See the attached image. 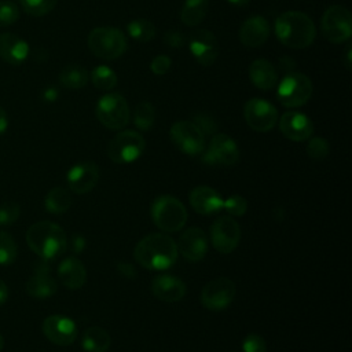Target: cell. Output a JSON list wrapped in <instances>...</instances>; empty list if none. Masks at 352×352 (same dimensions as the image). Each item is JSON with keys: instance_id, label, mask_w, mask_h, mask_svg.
<instances>
[{"instance_id": "4", "label": "cell", "mask_w": 352, "mask_h": 352, "mask_svg": "<svg viewBox=\"0 0 352 352\" xmlns=\"http://www.w3.org/2000/svg\"><path fill=\"white\" fill-rule=\"evenodd\" d=\"M151 219L165 232L182 230L187 221V210L180 199L172 195H160L151 204Z\"/></svg>"}, {"instance_id": "2", "label": "cell", "mask_w": 352, "mask_h": 352, "mask_svg": "<svg viewBox=\"0 0 352 352\" xmlns=\"http://www.w3.org/2000/svg\"><path fill=\"white\" fill-rule=\"evenodd\" d=\"M29 248L43 260H52L60 256L67 248L65 230L56 223L43 220L32 224L26 231Z\"/></svg>"}, {"instance_id": "43", "label": "cell", "mask_w": 352, "mask_h": 352, "mask_svg": "<svg viewBox=\"0 0 352 352\" xmlns=\"http://www.w3.org/2000/svg\"><path fill=\"white\" fill-rule=\"evenodd\" d=\"M164 41L173 48H180L184 44V36L179 30H168L164 34Z\"/></svg>"}, {"instance_id": "19", "label": "cell", "mask_w": 352, "mask_h": 352, "mask_svg": "<svg viewBox=\"0 0 352 352\" xmlns=\"http://www.w3.org/2000/svg\"><path fill=\"white\" fill-rule=\"evenodd\" d=\"M279 128L282 133L293 142H304L311 138L314 132V125L309 117L298 111L285 113L279 121Z\"/></svg>"}, {"instance_id": "13", "label": "cell", "mask_w": 352, "mask_h": 352, "mask_svg": "<svg viewBox=\"0 0 352 352\" xmlns=\"http://www.w3.org/2000/svg\"><path fill=\"white\" fill-rule=\"evenodd\" d=\"M235 296V283L228 278H216L208 282L201 292V302L210 311H221L231 304Z\"/></svg>"}, {"instance_id": "9", "label": "cell", "mask_w": 352, "mask_h": 352, "mask_svg": "<svg viewBox=\"0 0 352 352\" xmlns=\"http://www.w3.org/2000/svg\"><path fill=\"white\" fill-rule=\"evenodd\" d=\"M322 33L331 43L340 44L346 41L352 33L349 11L342 6L329 7L322 16Z\"/></svg>"}, {"instance_id": "26", "label": "cell", "mask_w": 352, "mask_h": 352, "mask_svg": "<svg viewBox=\"0 0 352 352\" xmlns=\"http://www.w3.org/2000/svg\"><path fill=\"white\" fill-rule=\"evenodd\" d=\"M249 77L253 85L261 91H270L276 84V70L267 59H256L249 67Z\"/></svg>"}, {"instance_id": "32", "label": "cell", "mask_w": 352, "mask_h": 352, "mask_svg": "<svg viewBox=\"0 0 352 352\" xmlns=\"http://www.w3.org/2000/svg\"><path fill=\"white\" fill-rule=\"evenodd\" d=\"M128 33L136 41L147 43L155 36V26L148 19H133L128 23Z\"/></svg>"}, {"instance_id": "23", "label": "cell", "mask_w": 352, "mask_h": 352, "mask_svg": "<svg viewBox=\"0 0 352 352\" xmlns=\"http://www.w3.org/2000/svg\"><path fill=\"white\" fill-rule=\"evenodd\" d=\"M270 36L268 21L263 16L248 18L239 29V40L246 47H260Z\"/></svg>"}, {"instance_id": "1", "label": "cell", "mask_w": 352, "mask_h": 352, "mask_svg": "<svg viewBox=\"0 0 352 352\" xmlns=\"http://www.w3.org/2000/svg\"><path fill=\"white\" fill-rule=\"evenodd\" d=\"M177 254L176 242L161 232L148 234L142 238L133 250V256L142 267L155 271L170 268L176 263Z\"/></svg>"}, {"instance_id": "52", "label": "cell", "mask_w": 352, "mask_h": 352, "mask_svg": "<svg viewBox=\"0 0 352 352\" xmlns=\"http://www.w3.org/2000/svg\"><path fill=\"white\" fill-rule=\"evenodd\" d=\"M4 348V338H3V336L0 334V351Z\"/></svg>"}, {"instance_id": "33", "label": "cell", "mask_w": 352, "mask_h": 352, "mask_svg": "<svg viewBox=\"0 0 352 352\" xmlns=\"http://www.w3.org/2000/svg\"><path fill=\"white\" fill-rule=\"evenodd\" d=\"M91 80L95 88L100 91H110L117 84V74L106 65H100L92 70Z\"/></svg>"}, {"instance_id": "36", "label": "cell", "mask_w": 352, "mask_h": 352, "mask_svg": "<svg viewBox=\"0 0 352 352\" xmlns=\"http://www.w3.org/2000/svg\"><path fill=\"white\" fill-rule=\"evenodd\" d=\"M19 18V8L11 0L0 1V26H10Z\"/></svg>"}, {"instance_id": "47", "label": "cell", "mask_w": 352, "mask_h": 352, "mask_svg": "<svg viewBox=\"0 0 352 352\" xmlns=\"http://www.w3.org/2000/svg\"><path fill=\"white\" fill-rule=\"evenodd\" d=\"M56 96H58V91H56L54 87L47 88V89L44 91V94H43V98H44L45 100H48V102L55 100V99H56Z\"/></svg>"}, {"instance_id": "22", "label": "cell", "mask_w": 352, "mask_h": 352, "mask_svg": "<svg viewBox=\"0 0 352 352\" xmlns=\"http://www.w3.org/2000/svg\"><path fill=\"white\" fill-rule=\"evenodd\" d=\"M29 55L28 43L12 33L0 34V58L10 65H21Z\"/></svg>"}, {"instance_id": "3", "label": "cell", "mask_w": 352, "mask_h": 352, "mask_svg": "<svg viewBox=\"0 0 352 352\" xmlns=\"http://www.w3.org/2000/svg\"><path fill=\"white\" fill-rule=\"evenodd\" d=\"M275 33L282 44L300 50L312 44L316 36V28L307 14L286 11L276 18Z\"/></svg>"}, {"instance_id": "34", "label": "cell", "mask_w": 352, "mask_h": 352, "mask_svg": "<svg viewBox=\"0 0 352 352\" xmlns=\"http://www.w3.org/2000/svg\"><path fill=\"white\" fill-rule=\"evenodd\" d=\"M18 256V246L12 235L0 230V265H10Z\"/></svg>"}, {"instance_id": "16", "label": "cell", "mask_w": 352, "mask_h": 352, "mask_svg": "<svg viewBox=\"0 0 352 352\" xmlns=\"http://www.w3.org/2000/svg\"><path fill=\"white\" fill-rule=\"evenodd\" d=\"M66 180L69 188L76 194L89 192L99 180V168L92 161H82L73 165L67 175Z\"/></svg>"}, {"instance_id": "42", "label": "cell", "mask_w": 352, "mask_h": 352, "mask_svg": "<svg viewBox=\"0 0 352 352\" xmlns=\"http://www.w3.org/2000/svg\"><path fill=\"white\" fill-rule=\"evenodd\" d=\"M172 66V60L169 56L166 55H158L151 60L150 69L153 73H155L157 76H164L165 73H168V70Z\"/></svg>"}, {"instance_id": "40", "label": "cell", "mask_w": 352, "mask_h": 352, "mask_svg": "<svg viewBox=\"0 0 352 352\" xmlns=\"http://www.w3.org/2000/svg\"><path fill=\"white\" fill-rule=\"evenodd\" d=\"M242 348H243V352H265L267 351L265 340L257 333L248 334L242 341Z\"/></svg>"}, {"instance_id": "8", "label": "cell", "mask_w": 352, "mask_h": 352, "mask_svg": "<svg viewBox=\"0 0 352 352\" xmlns=\"http://www.w3.org/2000/svg\"><path fill=\"white\" fill-rule=\"evenodd\" d=\"M276 95L279 102L286 107L302 106L309 100L312 95V82L302 73H287L282 78Z\"/></svg>"}, {"instance_id": "31", "label": "cell", "mask_w": 352, "mask_h": 352, "mask_svg": "<svg viewBox=\"0 0 352 352\" xmlns=\"http://www.w3.org/2000/svg\"><path fill=\"white\" fill-rule=\"evenodd\" d=\"M155 121V109L150 102H139L133 110V122L142 131H148Z\"/></svg>"}, {"instance_id": "17", "label": "cell", "mask_w": 352, "mask_h": 352, "mask_svg": "<svg viewBox=\"0 0 352 352\" xmlns=\"http://www.w3.org/2000/svg\"><path fill=\"white\" fill-rule=\"evenodd\" d=\"M188 48L195 60L202 66H210L217 56V43L212 32L199 29L188 38Z\"/></svg>"}, {"instance_id": "15", "label": "cell", "mask_w": 352, "mask_h": 352, "mask_svg": "<svg viewBox=\"0 0 352 352\" xmlns=\"http://www.w3.org/2000/svg\"><path fill=\"white\" fill-rule=\"evenodd\" d=\"M43 333L51 342L59 346H66L76 340L77 326L74 320L67 316L51 315L43 322Z\"/></svg>"}, {"instance_id": "28", "label": "cell", "mask_w": 352, "mask_h": 352, "mask_svg": "<svg viewBox=\"0 0 352 352\" xmlns=\"http://www.w3.org/2000/svg\"><path fill=\"white\" fill-rule=\"evenodd\" d=\"M70 205H72V195L69 190L63 187L51 188L44 198V206L52 214L65 213L70 208Z\"/></svg>"}, {"instance_id": "29", "label": "cell", "mask_w": 352, "mask_h": 352, "mask_svg": "<svg viewBox=\"0 0 352 352\" xmlns=\"http://www.w3.org/2000/svg\"><path fill=\"white\" fill-rule=\"evenodd\" d=\"M208 4V0H186L180 11L182 22L187 26H197L201 23L206 15Z\"/></svg>"}, {"instance_id": "14", "label": "cell", "mask_w": 352, "mask_h": 352, "mask_svg": "<svg viewBox=\"0 0 352 352\" xmlns=\"http://www.w3.org/2000/svg\"><path fill=\"white\" fill-rule=\"evenodd\" d=\"M239 160V150L236 143L224 133H216L210 139L209 147L204 153L202 161L209 165L232 166Z\"/></svg>"}, {"instance_id": "6", "label": "cell", "mask_w": 352, "mask_h": 352, "mask_svg": "<svg viewBox=\"0 0 352 352\" xmlns=\"http://www.w3.org/2000/svg\"><path fill=\"white\" fill-rule=\"evenodd\" d=\"M146 142L136 131H121L107 146V155L117 164H129L136 161L144 151Z\"/></svg>"}, {"instance_id": "38", "label": "cell", "mask_w": 352, "mask_h": 352, "mask_svg": "<svg viewBox=\"0 0 352 352\" xmlns=\"http://www.w3.org/2000/svg\"><path fill=\"white\" fill-rule=\"evenodd\" d=\"M307 153H308V155L312 160H316V161H320V160L326 158L327 154H329V143H327V140L323 139V138H312L308 142Z\"/></svg>"}, {"instance_id": "30", "label": "cell", "mask_w": 352, "mask_h": 352, "mask_svg": "<svg viewBox=\"0 0 352 352\" xmlns=\"http://www.w3.org/2000/svg\"><path fill=\"white\" fill-rule=\"evenodd\" d=\"M88 72L80 65L65 66L59 73V81L69 89H80L88 82Z\"/></svg>"}, {"instance_id": "27", "label": "cell", "mask_w": 352, "mask_h": 352, "mask_svg": "<svg viewBox=\"0 0 352 352\" xmlns=\"http://www.w3.org/2000/svg\"><path fill=\"white\" fill-rule=\"evenodd\" d=\"M81 345L87 352H106L111 345V338L103 327L91 326L84 331Z\"/></svg>"}, {"instance_id": "41", "label": "cell", "mask_w": 352, "mask_h": 352, "mask_svg": "<svg viewBox=\"0 0 352 352\" xmlns=\"http://www.w3.org/2000/svg\"><path fill=\"white\" fill-rule=\"evenodd\" d=\"M192 122L199 128L204 135H214L217 131L216 121L208 114H195L192 117Z\"/></svg>"}, {"instance_id": "45", "label": "cell", "mask_w": 352, "mask_h": 352, "mask_svg": "<svg viewBox=\"0 0 352 352\" xmlns=\"http://www.w3.org/2000/svg\"><path fill=\"white\" fill-rule=\"evenodd\" d=\"M118 268H120V272H121L125 278H133V276L136 275L135 268H133L129 263H121V264H118Z\"/></svg>"}, {"instance_id": "18", "label": "cell", "mask_w": 352, "mask_h": 352, "mask_svg": "<svg viewBox=\"0 0 352 352\" xmlns=\"http://www.w3.org/2000/svg\"><path fill=\"white\" fill-rule=\"evenodd\" d=\"M177 252L188 261H199L208 252V238L204 230L198 227L187 228L179 238Z\"/></svg>"}, {"instance_id": "48", "label": "cell", "mask_w": 352, "mask_h": 352, "mask_svg": "<svg viewBox=\"0 0 352 352\" xmlns=\"http://www.w3.org/2000/svg\"><path fill=\"white\" fill-rule=\"evenodd\" d=\"M8 298V286L0 279V305L4 304Z\"/></svg>"}, {"instance_id": "12", "label": "cell", "mask_w": 352, "mask_h": 352, "mask_svg": "<svg viewBox=\"0 0 352 352\" xmlns=\"http://www.w3.org/2000/svg\"><path fill=\"white\" fill-rule=\"evenodd\" d=\"M243 116L248 125L257 132L271 131L278 121V111L274 104L261 99H249L243 109Z\"/></svg>"}, {"instance_id": "51", "label": "cell", "mask_w": 352, "mask_h": 352, "mask_svg": "<svg viewBox=\"0 0 352 352\" xmlns=\"http://www.w3.org/2000/svg\"><path fill=\"white\" fill-rule=\"evenodd\" d=\"M228 1L235 6H245L246 3H249V0H228Z\"/></svg>"}, {"instance_id": "5", "label": "cell", "mask_w": 352, "mask_h": 352, "mask_svg": "<svg viewBox=\"0 0 352 352\" xmlns=\"http://www.w3.org/2000/svg\"><path fill=\"white\" fill-rule=\"evenodd\" d=\"M124 33L116 28H96L88 34V47L98 58L113 60L121 56L126 50Z\"/></svg>"}, {"instance_id": "7", "label": "cell", "mask_w": 352, "mask_h": 352, "mask_svg": "<svg viewBox=\"0 0 352 352\" xmlns=\"http://www.w3.org/2000/svg\"><path fill=\"white\" fill-rule=\"evenodd\" d=\"M129 106L120 94H106L96 103V117L109 129H121L129 121Z\"/></svg>"}, {"instance_id": "25", "label": "cell", "mask_w": 352, "mask_h": 352, "mask_svg": "<svg viewBox=\"0 0 352 352\" xmlns=\"http://www.w3.org/2000/svg\"><path fill=\"white\" fill-rule=\"evenodd\" d=\"M58 278L63 286L76 290L85 283L87 270L78 258L67 257L62 260L58 267Z\"/></svg>"}, {"instance_id": "21", "label": "cell", "mask_w": 352, "mask_h": 352, "mask_svg": "<svg viewBox=\"0 0 352 352\" xmlns=\"http://www.w3.org/2000/svg\"><path fill=\"white\" fill-rule=\"evenodd\" d=\"M191 208L204 216L214 214L223 209V198L221 195L212 187L198 186L191 190L188 197Z\"/></svg>"}, {"instance_id": "49", "label": "cell", "mask_w": 352, "mask_h": 352, "mask_svg": "<svg viewBox=\"0 0 352 352\" xmlns=\"http://www.w3.org/2000/svg\"><path fill=\"white\" fill-rule=\"evenodd\" d=\"M351 54H352V50H351V47H348L346 52H345V66L348 69H351Z\"/></svg>"}, {"instance_id": "46", "label": "cell", "mask_w": 352, "mask_h": 352, "mask_svg": "<svg viewBox=\"0 0 352 352\" xmlns=\"http://www.w3.org/2000/svg\"><path fill=\"white\" fill-rule=\"evenodd\" d=\"M8 128V116L7 111L0 106V135H3Z\"/></svg>"}, {"instance_id": "44", "label": "cell", "mask_w": 352, "mask_h": 352, "mask_svg": "<svg viewBox=\"0 0 352 352\" xmlns=\"http://www.w3.org/2000/svg\"><path fill=\"white\" fill-rule=\"evenodd\" d=\"M84 248H85V239H84V236H81V235H73V238H72V249H73V252L80 253V252L84 250Z\"/></svg>"}, {"instance_id": "37", "label": "cell", "mask_w": 352, "mask_h": 352, "mask_svg": "<svg viewBox=\"0 0 352 352\" xmlns=\"http://www.w3.org/2000/svg\"><path fill=\"white\" fill-rule=\"evenodd\" d=\"M21 213V208L16 202L8 201L0 205V226L1 227H7L11 226L12 223H15L19 217Z\"/></svg>"}, {"instance_id": "50", "label": "cell", "mask_w": 352, "mask_h": 352, "mask_svg": "<svg viewBox=\"0 0 352 352\" xmlns=\"http://www.w3.org/2000/svg\"><path fill=\"white\" fill-rule=\"evenodd\" d=\"M290 60H292V59H289V62H290ZM286 65H287L286 58H282V59H280V66L285 69V67H286ZM293 65H294V63H293V62H290V65L287 66V69H292V67H293Z\"/></svg>"}, {"instance_id": "11", "label": "cell", "mask_w": 352, "mask_h": 352, "mask_svg": "<svg viewBox=\"0 0 352 352\" xmlns=\"http://www.w3.org/2000/svg\"><path fill=\"white\" fill-rule=\"evenodd\" d=\"M172 143L184 154L197 155L205 148V135L192 121H177L170 128Z\"/></svg>"}, {"instance_id": "10", "label": "cell", "mask_w": 352, "mask_h": 352, "mask_svg": "<svg viewBox=\"0 0 352 352\" xmlns=\"http://www.w3.org/2000/svg\"><path fill=\"white\" fill-rule=\"evenodd\" d=\"M239 241L241 228L232 216H220L213 221L210 227V242L217 252L228 254L238 248Z\"/></svg>"}, {"instance_id": "39", "label": "cell", "mask_w": 352, "mask_h": 352, "mask_svg": "<svg viewBox=\"0 0 352 352\" xmlns=\"http://www.w3.org/2000/svg\"><path fill=\"white\" fill-rule=\"evenodd\" d=\"M223 208L231 216H243L246 213V209H248V202L241 195H231L224 201Z\"/></svg>"}, {"instance_id": "20", "label": "cell", "mask_w": 352, "mask_h": 352, "mask_svg": "<svg viewBox=\"0 0 352 352\" xmlns=\"http://www.w3.org/2000/svg\"><path fill=\"white\" fill-rule=\"evenodd\" d=\"M187 292L186 283L173 275H158L151 282V293L162 302L180 301Z\"/></svg>"}, {"instance_id": "24", "label": "cell", "mask_w": 352, "mask_h": 352, "mask_svg": "<svg viewBox=\"0 0 352 352\" xmlns=\"http://www.w3.org/2000/svg\"><path fill=\"white\" fill-rule=\"evenodd\" d=\"M56 282L51 276L47 265L41 264L36 268L33 276L26 282V293L34 298H47L55 294Z\"/></svg>"}, {"instance_id": "35", "label": "cell", "mask_w": 352, "mask_h": 352, "mask_svg": "<svg viewBox=\"0 0 352 352\" xmlns=\"http://www.w3.org/2000/svg\"><path fill=\"white\" fill-rule=\"evenodd\" d=\"M58 0H19V4L25 12L33 16L47 15L54 10Z\"/></svg>"}]
</instances>
